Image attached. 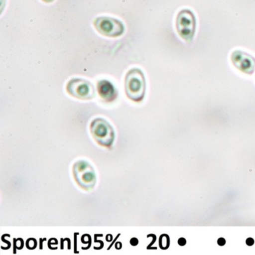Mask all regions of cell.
Wrapping results in <instances>:
<instances>
[{
	"label": "cell",
	"mask_w": 255,
	"mask_h": 255,
	"mask_svg": "<svg viewBox=\"0 0 255 255\" xmlns=\"http://www.w3.org/2000/svg\"><path fill=\"white\" fill-rule=\"evenodd\" d=\"M73 175L77 184L85 190H92L96 184L97 177L95 170L86 161H77L74 163Z\"/></svg>",
	"instance_id": "obj_2"
},
{
	"label": "cell",
	"mask_w": 255,
	"mask_h": 255,
	"mask_svg": "<svg viewBox=\"0 0 255 255\" xmlns=\"http://www.w3.org/2000/svg\"><path fill=\"white\" fill-rule=\"evenodd\" d=\"M44 240H46V239H40V241H41V243H40V249H43V246H42V242L44 241Z\"/></svg>",
	"instance_id": "obj_22"
},
{
	"label": "cell",
	"mask_w": 255,
	"mask_h": 255,
	"mask_svg": "<svg viewBox=\"0 0 255 255\" xmlns=\"http://www.w3.org/2000/svg\"><path fill=\"white\" fill-rule=\"evenodd\" d=\"M58 240H56V238H51L48 241V248L50 249H52V246H53V245H56V246H57L58 245Z\"/></svg>",
	"instance_id": "obj_13"
},
{
	"label": "cell",
	"mask_w": 255,
	"mask_h": 255,
	"mask_svg": "<svg viewBox=\"0 0 255 255\" xmlns=\"http://www.w3.org/2000/svg\"><path fill=\"white\" fill-rule=\"evenodd\" d=\"M90 131L98 144L110 147L115 140V131L110 123L103 119H96L90 125Z\"/></svg>",
	"instance_id": "obj_3"
},
{
	"label": "cell",
	"mask_w": 255,
	"mask_h": 255,
	"mask_svg": "<svg viewBox=\"0 0 255 255\" xmlns=\"http://www.w3.org/2000/svg\"><path fill=\"white\" fill-rule=\"evenodd\" d=\"M176 29L180 38L191 42L196 29V19L193 12L189 9L181 10L176 18Z\"/></svg>",
	"instance_id": "obj_4"
},
{
	"label": "cell",
	"mask_w": 255,
	"mask_h": 255,
	"mask_svg": "<svg viewBox=\"0 0 255 255\" xmlns=\"http://www.w3.org/2000/svg\"><path fill=\"white\" fill-rule=\"evenodd\" d=\"M146 82L141 70L133 68L128 71L125 77V92L131 101L140 102L145 95Z\"/></svg>",
	"instance_id": "obj_1"
},
{
	"label": "cell",
	"mask_w": 255,
	"mask_h": 255,
	"mask_svg": "<svg viewBox=\"0 0 255 255\" xmlns=\"http://www.w3.org/2000/svg\"><path fill=\"white\" fill-rule=\"evenodd\" d=\"M44 2H47V3H50V2H53L54 0H42Z\"/></svg>",
	"instance_id": "obj_23"
},
{
	"label": "cell",
	"mask_w": 255,
	"mask_h": 255,
	"mask_svg": "<svg viewBox=\"0 0 255 255\" xmlns=\"http://www.w3.org/2000/svg\"><path fill=\"white\" fill-rule=\"evenodd\" d=\"M79 235V233H75V234H74V244H75V247H74V253L75 254H79L78 251H77V236Z\"/></svg>",
	"instance_id": "obj_15"
},
{
	"label": "cell",
	"mask_w": 255,
	"mask_h": 255,
	"mask_svg": "<svg viewBox=\"0 0 255 255\" xmlns=\"http://www.w3.org/2000/svg\"><path fill=\"white\" fill-rule=\"evenodd\" d=\"M178 244L180 246H184L186 244V240L185 238H180L178 240Z\"/></svg>",
	"instance_id": "obj_18"
},
{
	"label": "cell",
	"mask_w": 255,
	"mask_h": 255,
	"mask_svg": "<svg viewBox=\"0 0 255 255\" xmlns=\"http://www.w3.org/2000/svg\"><path fill=\"white\" fill-rule=\"evenodd\" d=\"M67 92L71 96L80 100L93 99L95 89L90 82L83 79H71L66 86Z\"/></svg>",
	"instance_id": "obj_5"
},
{
	"label": "cell",
	"mask_w": 255,
	"mask_h": 255,
	"mask_svg": "<svg viewBox=\"0 0 255 255\" xmlns=\"http://www.w3.org/2000/svg\"><path fill=\"white\" fill-rule=\"evenodd\" d=\"M113 235L112 234H108V235L107 236V242H112L113 241Z\"/></svg>",
	"instance_id": "obj_20"
},
{
	"label": "cell",
	"mask_w": 255,
	"mask_h": 255,
	"mask_svg": "<svg viewBox=\"0 0 255 255\" xmlns=\"http://www.w3.org/2000/svg\"><path fill=\"white\" fill-rule=\"evenodd\" d=\"M138 240L137 238H131L130 240H129V243H130L131 246H136L138 245Z\"/></svg>",
	"instance_id": "obj_14"
},
{
	"label": "cell",
	"mask_w": 255,
	"mask_h": 255,
	"mask_svg": "<svg viewBox=\"0 0 255 255\" xmlns=\"http://www.w3.org/2000/svg\"><path fill=\"white\" fill-rule=\"evenodd\" d=\"M218 245L220 246H225V243H226V240H225V238H219L217 241Z\"/></svg>",
	"instance_id": "obj_16"
},
{
	"label": "cell",
	"mask_w": 255,
	"mask_h": 255,
	"mask_svg": "<svg viewBox=\"0 0 255 255\" xmlns=\"http://www.w3.org/2000/svg\"><path fill=\"white\" fill-rule=\"evenodd\" d=\"M81 242L83 244L89 245L87 247H82L83 250H87V249H89V248L91 247V246H92V238H91V236L89 235V234H84V235L82 237Z\"/></svg>",
	"instance_id": "obj_10"
},
{
	"label": "cell",
	"mask_w": 255,
	"mask_h": 255,
	"mask_svg": "<svg viewBox=\"0 0 255 255\" xmlns=\"http://www.w3.org/2000/svg\"><path fill=\"white\" fill-rule=\"evenodd\" d=\"M115 247L117 250H120V249H122V243H120V242H118V243H116L115 245Z\"/></svg>",
	"instance_id": "obj_19"
},
{
	"label": "cell",
	"mask_w": 255,
	"mask_h": 255,
	"mask_svg": "<svg viewBox=\"0 0 255 255\" xmlns=\"http://www.w3.org/2000/svg\"><path fill=\"white\" fill-rule=\"evenodd\" d=\"M37 246H38V243L35 238H29L26 240V247L29 250H34L36 249Z\"/></svg>",
	"instance_id": "obj_12"
},
{
	"label": "cell",
	"mask_w": 255,
	"mask_h": 255,
	"mask_svg": "<svg viewBox=\"0 0 255 255\" xmlns=\"http://www.w3.org/2000/svg\"><path fill=\"white\" fill-rule=\"evenodd\" d=\"M246 243L247 246H252L254 243H255V240H254L253 238H248L247 240H246Z\"/></svg>",
	"instance_id": "obj_17"
},
{
	"label": "cell",
	"mask_w": 255,
	"mask_h": 255,
	"mask_svg": "<svg viewBox=\"0 0 255 255\" xmlns=\"http://www.w3.org/2000/svg\"><path fill=\"white\" fill-rule=\"evenodd\" d=\"M98 32L104 36L117 38L125 32V26L120 20L111 17H98L94 22Z\"/></svg>",
	"instance_id": "obj_6"
},
{
	"label": "cell",
	"mask_w": 255,
	"mask_h": 255,
	"mask_svg": "<svg viewBox=\"0 0 255 255\" xmlns=\"http://www.w3.org/2000/svg\"><path fill=\"white\" fill-rule=\"evenodd\" d=\"M233 65L242 72L252 75L255 72V59L253 56L240 50H235L231 54Z\"/></svg>",
	"instance_id": "obj_7"
},
{
	"label": "cell",
	"mask_w": 255,
	"mask_h": 255,
	"mask_svg": "<svg viewBox=\"0 0 255 255\" xmlns=\"http://www.w3.org/2000/svg\"><path fill=\"white\" fill-rule=\"evenodd\" d=\"M121 234H119V235L116 237V240H114V242L116 241V240H118V238H119V237H120ZM114 242H113V243H112L111 245H110V247L108 248V250H110V249H111L112 247L113 246V244H114Z\"/></svg>",
	"instance_id": "obj_21"
},
{
	"label": "cell",
	"mask_w": 255,
	"mask_h": 255,
	"mask_svg": "<svg viewBox=\"0 0 255 255\" xmlns=\"http://www.w3.org/2000/svg\"><path fill=\"white\" fill-rule=\"evenodd\" d=\"M159 248L162 250H166L169 248L170 246V237L168 234H162L159 237Z\"/></svg>",
	"instance_id": "obj_9"
},
{
	"label": "cell",
	"mask_w": 255,
	"mask_h": 255,
	"mask_svg": "<svg viewBox=\"0 0 255 255\" xmlns=\"http://www.w3.org/2000/svg\"><path fill=\"white\" fill-rule=\"evenodd\" d=\"M100 97L106 102H112L117 98V91L113 84L107 80H101L97 86Z\"/></svg>",
	"instance_id": "obj_8"
},
{
	"label": "cell",
	"mask_w": 255,
	"mask_h": 255,
	"mask_svg": "<svg viewBox=\"0 0 255 255\" xmlns=\"http://www.w3.org/2000/svg\"><path fill=\"white\" fill-rule=\"evenodd\" d=\"M24 247V242L22 238L14 239V253L16 254V251L21 250Z\"/></svg>",
	"instance_id": "obj_11"
}]
</instances>
